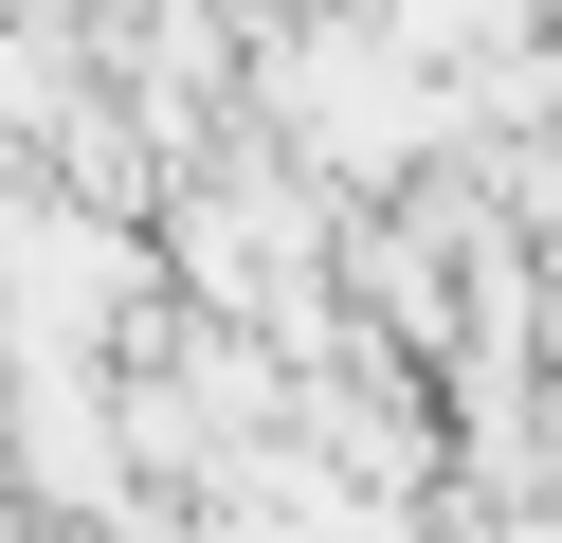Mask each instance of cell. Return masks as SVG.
Listing matches in <instances>:
<instances>
[{"label":"cell","mask_w":562,"mask_h":543,"mask_svg":"<svg viewBox=\"0 0 562 543\" xmlns=\"http://www.w3.org/2000/svg\"><path fill=\"white\" fill-rule=\"evenodd\" d=\"M146 326H164L146 200H91V181L19 163L0 181V362H127Z\"/></svg>","instance_id":"obj_2"},{"label":"cell","mask_w":562,"mask_h":543,"mask_svg":"<svg viewBox=\"0 0 562 543\" xmlns=\"http://www.w3.org/2000/svg\"><path fill=\"white\" fill-rule=\"evenodd\" d=\"M236 127H255L272 163H308L327 200H400V181L472 163L453 72H417L400 36L363 19V0H291V19L236 36Z\"/></svg>","instance_id":"obj_1"},{"label":"cell","mask_w":562,"mask_h":543,"mask_svg":"<svg viewBox=\"0 0 562 543\" xmlns=\"http://www.w3.org/2000/svg\"><path fill=\"white\" fill-rule=\"evenodd\" d=\"M37 19H91V0H37Z\"/></svg>","instance_id":"obj_3"}]
</instances>
